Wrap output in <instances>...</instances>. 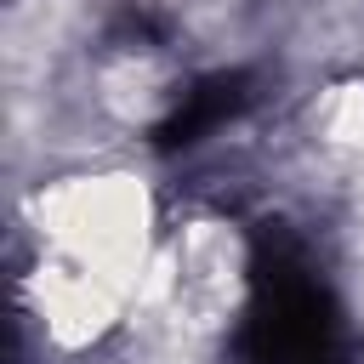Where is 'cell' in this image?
Here are the masks:
<instances>
[{"label":"cell","instance_id":"6da1fadb","mask_svg":"<svg viewBox=\"0 0 364 364\" xmlns=\"http://www.w3.org/2000/svg\"><path fill=\"white\" fill-rule=\"evenodd\" d=\"M239 364H347L336 307L284 233H262L256 245Z\"/></svg>","mask_w":364,"mask_h":364},{"label":"cell","instance_id":"7a4b0ae2","mask_svg":"<svg viewBox=\"0 0 364 364\" xmlns=\"http://www.w3.org/2000/svg\"><path fill=\"white\" fill-rule=\"evenodd\" d=\"M256 80L245 74V68H222V74H205V80H193L176 102H171V114L154 125V142L159 148H193V142H205L216 125H228L256 91H250Z\"/></svg>","mask_w":364,"mask_h":364}]
</instances>
